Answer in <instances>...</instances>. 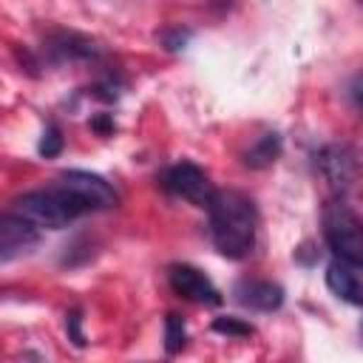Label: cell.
<instances>
[{"label":"cell","instance_id":"8992f818","mask_svg":"<svg viewBox=\"0 0 363 363\" xmlns=\"http://www.w3.org/2000/svg\"><path fill=\"white\" fill-rule=\"evenodd\" d=\"M315 164H318V173L320 179L329 184L332 193L343 196L352 182H354V173H357V159H354V150L349 145H323L315 156Z\"/></svg>","mask_w":363,"mask_h":363},{"label":"cell","instance_id":"277c9868","mask_svg":"<svg viewBox=\"0 0 363 363\" xmlns=\"http://www.w3.org/2000/svg\"><path fill=\"white\" fill-rule=\"evenodd\" d=\"M162 187L179 199H187L193 201L196 207H207L216 187L213 182L207 179V173L193 164V162H179V164H170L164 173H162Z\"/></svg>","mask_w":363,"mask_h":363},{"label":"cell","instance_id":"d6986e66","mask_svg":"<svg viewBox=\"0 0 363 363\" xmlns=\"http://www.w3.org/2000/svg\"><path fill=\"white\" fill-rule=\"evenodd\" d=\"M88 125H91V130H96L99 136H111V133L116 130V122H113L111 113H94Z\"/></svg>","mask_w":363,"mask_h":363},{"label":"cell","instance_id":"30bf717a","mask_svg":"<svg viewBox=\"0 0 363 363\" xmlns=\"http://www.w3.org/2000/svg\"><path fill=\"white\" fill-rule=\"evenodd\" d=\"M233 298L252 312H275L284 303V286L264 278H241L233 286Z\"/></svg>","mask_w":363,"mask_h":363},{"label":"cell","instance_id":"52a82bcc","mask_svg":"<svg viewBox=\"0 0 363 363\" xmlns=\"http://www.w3.org/2000/svg\"><path fill=\"white\" fill-rule=\"evenodd\" d=\"M37 244H40V230L31 221L17 216L14 210L0 213V264L28 255Z\"/></svg>","mask_w":363,"mask_h":363},{"label":"cell","instance_id":"7c38bea8","mask_svg":"<svg viewBox=\"0 0 363 363\" xmlns=\"http://www.w3.org/2000/svg\"><path fill=\"white\" fill-rule=\"evenodd\" d=\"M281 147H284L281 133L269 130V133L258 136V139H255V142L241 153V162H244V167H250V170H264V167H269V164H275V162H278Z\"/></svg>","mask_w":363,"mask_h":363},{"label":"cell","instance_id":"9c48e42d","mask_svg":"<svg viewBox=\"0 0 363 363\" xmlns=\"http://www.w3.org/2000/svg\"><path fill=\"white\" fill-rule=\"evenodd\" d=\"M43 57L54 65L62 62H79V60H96L99 57V45L77 31H54L51 37H45L43 43Z\"/></svg>","mask_w":363,"mask_h":363},{"label":"cell","instance_id":"6da1fadb","mask_svg":"<svg viewBox=\"0 0 363 363\" xmlns=\"http://www.w3.org/2000/svg\"><path fill=\"white\" fill-rule=\"evenodd\" d=\"M210 238L224 258H247L255 247L258 213L250 196L238 190H216L210 204Z\"/></svg>","mask_w":363,"mask_h":363},{"label":"cell","instance_id":"4fadbf2b","mask_svg":"<svg viewBox=\"0 0 363 363\" xmlns=\"http://www.w3.org/2000/svg\"><path fill=\"white\" fill-rule=\"evenodd\" d=\"M184 343H187L184 320H182L176 312H170V315L164 318V352H167V354H179V352L184 349Z\"/></svg>","mask_w":363,"mask_h":363},{"label":"cell","instance_id":"3957f363","mask_svg":"<svg viewBox=\"0 0 363 363\" xmlns=\"http://www.w3.org/2000/svg\"><path fill=\"white\" fill-rule=\"evenodd\" d=\"M323 241L335 252V258H343L352 264L363 261L360 218L354 216V210L343 199H335L323 207Z\"/></svg>","mask_w":363,"mask_h":363},{"label":"cell","instance_id":"2e32d148","mask_svg":"<svg viewBox=\"0 0 363 363\" xmlns=\"http://www.w3.org/2000/svg\"><path fill=\"white\" fill-rule=\"evenodd\" d=\"M91 94H94L96 99H102V102H116L119 94H122V79H119L116 74H105V77H99V79L91 85Z\"/></svg>","mask_w":363,"mask_h":363},{"label":"cell","instance_id":"9a60e30c","mask_svg":"<svg viewBox=\"0 0 363 363\" xmlns=\"http://www.w3.org/2000/svg\"><path fill=\"white\" fill-rule=\"evenodd\" d=\"M62 147H65V139H62L60 125H57V122H48V125L43 128V136H40L37 153H40L43 159H54V156H60V153H62Z\"/></svg>","mask_w":363,"mask_h":363},{"label":"cell","instance_id":"5b68a950","mask_svg":"<svg viewBox=\"0 0 363 363\" xmlns=\"http://www.w3.org/2000/svg\"><path fill=\"white\" fill-rule=\"evenodd\" d=\"M57 187L74 193L88 210H111L119 204V196L116 190L96 173H88V170H62L54 182Z\"/></svg>","mask_w":363,"mask_h":363},{"label":"cell","instance_id":"ba28073f","mask_svg":"<svg viewBox=\"0 0 363 363\" xmlns=\"http://www.w3.org/2000/svg\"><path fill=\"white\" fill-rule=\"evenodd\" d=\"M167 281H170V289L187 301H196V303H207V306H218L221 303V292L216 289V284L196 267L190 264H173L167 269Z\"/></svg>","mask_w":363,"mask_h":363},{"label":"cell","instance_id":"ffe728a7","mask_svg":"<svg viewBox=\"0 0 363 363\" xmlns=\"http://www.w3.org/2000/svg\"><path fill=\"white\" fill-rule=\"evenodd\" d=\"M318 258H320V252L315 250V244H301L298 250H295V261H301L303 267H312V264H318Z\"/></svg>","mask_w":363,"mask_h":363},{"label":"cell","instance_id":"e0dca14e","mask_svg":"<svg viewBox=\"0 0 363 363\" xmlns=\"http://www.w3.org/2000/svg\"><path fill=\"white\" fill-rule=\"evenodd\" d=\"M213 332L230 335V337H250L255 332V326L247 323V320H241V318H216L213 320Z\"/></svg>","mask_w":363,"mask_h":363},{"label":"cell","instance_id":"5bb4252c","mask_svg":"<svg viewBox=\"0 0 363 363\" xmlns=\"http://www.w3.org/2000/svg\"><path fill=\"white\" fill-rule=\"evenodd\" d=\"M156 40L159 45L167 51V54H179L187 48V43L193 40V31L190 28H182V26H164L162 31H156Z\"/></svg>","mask_w":363,"mask_h":363},{"label":"cell","instance_id":"8fae6325","mask_svg":"<svg viewBox=\"0 0 363 363\" xmlns=\"http://www.w3.org/2000/svg\"><path fill=\"white\" fill-rule=\"evenodd\" d=\"M360 264H352V261H343V258H335L329 261L326 267V286L332 289V295H337L340 301L357 306L363 301V286H360Z\"/></svg>","mask_w":363,"mask_h":363},{"label":"cell","instance_id":"ac0fdd59","mask_svg":"<svg viewBox=\"0 0 363 363\" xmlns=\"http://www.w3.org/2000/svg\"><path fill=\"white\" fill-rule=\"evenodd\" d=\"M65 335H68V340H71L77 349H85L88 337H85V332H82V309H79V306H71V309L65 312Z\"/></svg>","mask_w":363,"mask_h":363},{"label":"cell","instance_id":"7a4b0ae2","mask_svg":"<svg viewBox=\"0 0 363 363\" xmlns=\"http://www.w3.org/2000/svg\"><path fill=\"white\" fill-rule=\"evenodd\" d=\"M14 213L31 221L37 230H62L71 221H77L82 213H88V207L74 193L51 184L45 190L23 193L14 201Z\"/></svg>","mask_w":363,"mask_h":363}]
</instances>
